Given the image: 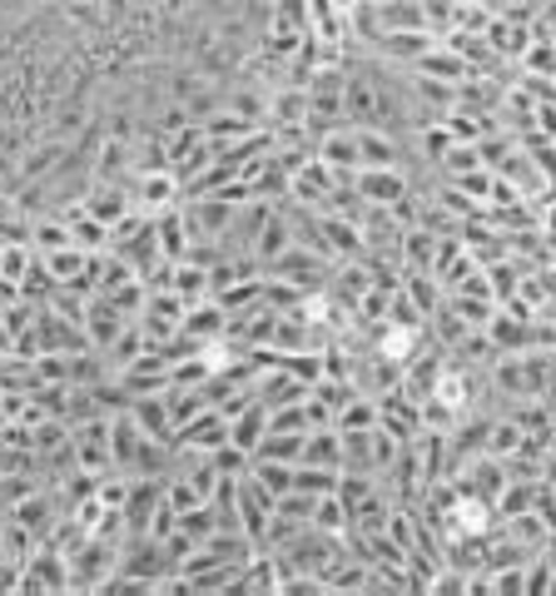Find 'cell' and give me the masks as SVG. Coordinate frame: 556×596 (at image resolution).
I'll list each match as a JSON object with an SVG mask.
<instances>
[{
	"label": "cell",
	"mask_w": 556,
	"mask_h": 596,
	"mask_svg": "<svg viewBox=\"0 0 556 596\" xmlns=\"http://www.w3.org/2000/svg\"><path fill=\"white\" fill-rule=\"evenodd\" d=\"M119 552H125V542H109V537L90 531L76 552H65V566H70V592H100V586L119 572Z\"/></svg>",
	"instance_id": "cell-1"
},
{
	"label": "cell",
	"mask_w": 556,
	"mask_h": 596,
	"mask_svg": "<svg viewBox=\"0 0 556 596\" xmlns=\"http://www.w3.org/2000/svg\"><path fill=\"white\" fill-rule=\"evenodd\" d=\"M264 273L268 279H289L293 289H303V293H323V283H328V273H333V259L303 249V244H289V249L278 254Z\"/></svg>",
	"instance_id": "cell-2"
},
{
	"label": "cell",
	"mask_w": 556,
	"mask_h": 596,
	"mask_svg": "<svg viewBox=\"0 0 556 596\" xmlns=\"http://www.w3.org/2000/svg\"><path fill=\"white\" fill-rule=\"evenodd\" d=\"M184 299L174 289H150L144 299V314H139V328H144V343L150 348H164L179 338V324H184Z\"/></svg>",
	"instance_id": "cell-3"
},
{
	"label": "cell",
	"mask_w": 556,
	"mask_h": 596,
	"mask_svg": "<svg viewBox=\"0 0 556 596\" xmlns=\"http://www.w3.org/2000/svg\"><path fill=\"white\" fill-rule=\"evenodd\" d=\"M70 443H76V457L85 472H109L115 467V453H109V412H90V418H76L70 423Z\"/></svg>",
	"instance_id": "cell-4"
},
{
	"label": "cell",
	"mask_w": 556,
	"mask_h": 596,
	"mask_svg": "<svg viewBox=\"0 0 556 596\" xmlns=\"http://www.w3.org/2000/svg\"><path fill=\"white\" fill-rule=\"evenodd\" d=\"M452 482H457L467 498L497 507V498H502V488H507V463H502V457H493V453H477V457H467V463L457 467Z\"/></svg>",
	"instance_id": "cell-5"
},
{
	"label": "cell",
	"mask_w": 556,
	"mask_h": 596,
	"mask_svg": "<svg viewBox=\"0 0 556 596\" xmlns=\"http://www.w3.org/2000/svg\"><path fill=\"white\" fill-rule=\"evenodd\" d=\"M129 195H135V209L139 214H164V209L179 204L184 185L174 179V170H150V174H135V185H129Z\"/></svg>",
	"instance_id": "cell-6"
},
{
	"label": "cell",
	"mask_w": 556,
	"mask_h": 596,
	"mask_svg": "<svg viewBox=\"0 0 556 596\" xmlns=\"http://www.w3.org/2000/svg\"><path fill=\"white\" fill-rule=\"evenodd\" d=\"M229 443V418L209 402V408H199L184 428H174V447H194V453H215V447Z\"/></svg>",
	"instance_id": "cell-7"
},
{
	"label": "cell",
	"mask_w": 556,
	"mask_h": 596,
	"mask_svg": "<svg viewBox=\"0 0 556 596\" xmlns=\"http://www.w3.org/2000/svg\"><path fill=\"white\" fill-rule=\"evenodd\" d=\"M125 324H129V318L119 314V304L109 299V293H90V304H85V343L95 348V353H109V343L125 334Z\"/></svg>",
	"instance_id": "cell-8"
},
{
	"label": "cell",
	"mask_w": 556,
	"mask_h": 596,
	"mask_svg": "<svg viewBox=\"0 0 556 596\" xmlns=\"http://www.w3.org/2000/svg\"><path fill=\"white\" fill-rule=\"evenodd\" d=\"M432 45H438V40H432L428 31H383L368 55H378V60H387V66H397V70H413L417 60L432 50Z\"/></svg>",
	"instance_id": "cell-9"
},
{
	"label": "cell",
	"mask_w": 556,
	"mask_h": 596,
	"mask_svg": "<svg viewBox=\"0 0 556 596\" xmlns=\"http://www.w3.org/2000/svg\"><path fill=\"white\" fill-rule=\"evenodd\" d=\"M313 154H318L333 174L354 179L358 174V130L354 125H333V130H323L318 140H313Z\"/></svg>",
	"instance_id": "cell-10"
},
{
	"label": "cell",
	"mask_w": 556,
	"mask_h": 596,
	"mask_svg": "<svg viewBox=\"0 0 556 596\" xmlns=\"http://www.w3.org/2000/svg\"><path fill=\"white\" fill-rule=\"evenodd\" d=\"M407 140L387 130H358V170H403Z\"/></svg>",
	"instance_id": "cell-11"
},
{
	"label": "cell",
	"mask_w": 556,
	"mask_h": 596,
	"mask_svg": "<svg viewBox=\"0 0 556 596\" xmlns=\"http://www.w3.org/2000/svg\"><path fill=\"white\" fill-rule=\"evenodd\" d=\"M338 179H343V174H333L328 164L313 154V160L289 179V199H293V204H303V209H323V199L338 189Z\"/></svg>",
	"instance_id": "cell-12"
},
{
	"label": "cell",
	"mask_w": 556,
	"mask_h": 596,
	"mask_svg": "<svg viewBox=\"0 0 556 596\" xmlns=\"http://www.w3.org/2000/svg\"><path fill=\"white\" fill-rule=\"evenodd\" d=\"M354 189L368 199V204H383V209H393L403 195H413V185H407L403 170H358Z\"/></svg>",
	"instance_id": "cell-13"
},
{
	"label": "cell",
	"mask_w": 556,
	"mask_h": 596,
	"mask_svg": "<svg viewBox=\"0 0 556 596\" xmlns=\"http://www.w3.org/2000/svg\"><path fill=\"white\" fill-rule=\"evenodd\" d=\"M224 328H229V314H224V304L219 299H204V304H189L184 308V324H179V334L189 338V343H215V338H224Z\"/></svg>",
	"instance_id": "cell-14"
},
{
	"label": "cell",
	"mask_w": 556,
	"mask_h": 596,
	"mask_svg": "<svg viewBox=\"0 0 556 596\" xmlns=\"http://www.w3.org/2000/svg\"><path fill=\"white\" fill-rule=\"evenodd\" d=\"M139 447H144V433H139V423L129 418V408H125V412H115V418H109V453H115V472L135 477V467H139Z\"/></svg>",
	"instance_id": "cell-15"
},
{
	"label": "cell",
	"mask_w": 556,
	"mask_h": 596,
	"mask_svg": "<svg viewBox=\"0 0 556 596\" xmlns=\"http://www.w3.org/2000/svg\"><path fill=\"white\" fill-rule=\"evenodd\" d=\"M85 209L100 219V224H119V219L135 209V195H129V185H115V179H95L85 195Z\"/></svg>",
	"instance_id": "cell-16"
},
{
	"label": "cell",
	"mask_w": 556,
	"mask_h": 596,
	"mask_svg": "<svg viewBox=\"0 0 556 596\" xmlns=\"http://www.w3.org/2000/svg\"><path fill=\"white\" fill-rule=\"evenodd\" d=\"M154 238H160V259H170V264H179V259H189V224H184V209L174 204V209H164V214H154Z\"/></svg>",
	"instance_id": "cell-17"
},
{
	"label": "cell",
	"mask_w": 556,
	"mask_h": 596,
	"mask_svg": "<svg viewBox=\"0 0 556 596\" xmlns=\"http://www.w3.org/2000/svg\"><path fill=\"white\" fill-rule=\"evenodd\" d=\"M413 75H432V80H448V85H462V80L477 75V70H472L467 60H462L457 50H452V45H442V40H438V45H432V50L413 66Z\"/></svg>",
	"instance_id": "cell-18"
},
{
	"label": "cell",
	"mask_w": 556,
	"mask_h": 596,
	"mask_svg": "<svg viewBox=\"0 0 556 596\" xmlns=\"http://www.w3.org/2000/svg\"><path fill=\"white\" fill-rule=\"evenodd\" d=\"M289 244H293V224H289V214H283V204H278L274 214H268V224L258 229V238H254V249H248V254H254L258 269H268V264L289 249Z\"/></svg>",
	"instance_id": "cell-19"
},
{
	"label": "cell",
	"mask_w": 556,
	"mask_h": 596,
	"mask_svg": "<svg viewBox=\"0 0 556 596\" xmlns=\"http://www.w3.org/2000/svg\"><path fill=\"white\" fill-rule=\"evenodd\" d=\"M129 418L139 423L144 437H160V443H174V423H170V408H164V393H144V398L129 402Z\"/></svg>",
	"instance_id": "cell-20"
},
{
	"label": "cell",
	"mask_w": 556,
	"mask_h": 596,
	"mask_svg": "<svg viewBox=\"0 0 556 596\" xmlns=\"http://www.w3.org/2000/svg\"><path fill=\"white\" fill-rule=\"evenodd\" d=\"M264 433H268V408L264 402H248V408H239L234 418H229V443L234 447H244L248 457H254V447L264 443Z\"/></svg>",
	"instance_id": "cell-21"
},
{
	"label": "cell",
	"mask_w": 556,
	"mask_h": 596,
	"mask_svg": "<svg viewBox=\"0 0 556 596\" xmlns=\"http://www.w3.org/2000/svg\"><path fill=\"white\" fill-rule=\"evenodd\" d=\"M323 238H328V254L333 259H363V229L354 219H338V214H318Z\"/></svg>",
	"instance_id": "cell-22"
},
{
	"label": "cell",
	"mask_w": 556,
	"mask_h": 596,
	"mask_svg": "<svg viewBox=\"0 0 556 596\" xmlns=\"http://www.w3.org/2000/svg\"><path fill=\"white\" fill-rule=\"evenodd\" d=\"M199 130H204V140L215 144V150H224V144L244 140V135H254L258 125H248L244 115H234V109H229V105H219L209 119H199Z\"/></svg>",
	"instance_id": "cell-23"
},
{
	"label": "cell",
	"mask_w": 556,
	"mask_h": 596,
	"mask_svg": "<svg viewBox=\"0 0 556 596\" xmlns=\"http://www.w3.org/2000/svg\"><path fill=\"white\" fill-rule=\"evenodd\" d=\"M299 463L343 472V437H338V428H313V433L303 437V457H299Z\"/></svg>",
	"instance_id": "cell-24"
},
{
	"label": "cell",
	"mask_w": 556,
	"mask_h": 596,
	"mask_svg": "<svg viewBox=\"0 0 556 596\" xmlns=\"http://www.w3.org/2000/svg\"><path fill=\"white\" fill-rule=\"evenodd\" d=\"M70 244H76V229L65 224V214L31 219V249L35 254H55V249H70Z\"/></svg>",
	"instance_id": "cell-25"
},
{
	"label": "cell",
	"mask_w": 556,
	"mask_h": 596,
	"mask_svg": "<svg viewBox=\"0 0 556 596\" xmlns=\"http://www.w3.org/2000/svg\"><path fill=\"white\" fill-rule=\"evenodd\" d=\"M417 5H422V31L432 40H448L462 25V0H417Z\"/></svg>",
	"instance_id": "cell-26"
},
{
	"label": "cell",
	"mask_w": 556,
	"mask_h": 596,
	"mask_svg": "<svg viewBox=\"0 0 556 596\" xmlns=\"http://www.w3.org/2000/svg\"><path fill=\"white\" fill-rule=\"evenodd\" d=\"M268 25L293 35H313V0H274L268 5Z\"/></svg>",
	"instance_id": "cell-27"
},
{
	"label": "cell",
	"mask_w": 556,
	"mask_h": 596,
	"mask_svg": "<svg viewBox=\"0 0 556 596\" xmlns=\"http://www.w3.org/2000/svg\"><path fill=\"white\" fill-rule=\"evenodd\" d=\"M397 254H403V269H432V254H438V234H428L422 224L403 229V244H397Z\"/></svg>",
	"instance_id": "cell-28"
},
{
	"label": "cell",
	"mask_w": 556,
	"mask_h": 596,
	"mask_svg": "<svg viewBox=\"0 0 556 596\" xmlns=\"http://www.w3.org/2000/svg\"><path fill=\"white\" fill-rule=\"evenodd\" d=\"M174 293H179L184 304H204V299H215L209 293V269L194 259H179L174 264Z\"/></svg>",
	"instance_id": "cell-29"
},
{
	"label": "cell",
	"mask_w": 556,
	"mask_h": 596,
	"mask_svg": "<svg viewBox=\"0 0 556 596\" xmlns=\"http://www.w3.org/2000/svg\"><path fill=\"white\" fill-rule=\"evenodd\" d=\"M248 477H254V482L274 502L283 498V492H293V463H268V457H254V463H248Z\"/></svg>",
	"instance_id": "cell-30"
},
{
	"label": "cell",
	"mask_w": 556,
	"mask_h": 596,
	"mask_svg": "<svg viewBox=\"0 0 556 596\" xmlns=\"http://www.w3.org/2000/svg\"><path fill=\"white\" fill-rule=\"evenodd\" d=\"M144 348H150V343H144V328H139V318H129V324H125V334H119L115 343H109V353H105L109 373H125L129 363H135V358L144 353Z\"/></svg>",
	"instance_id": "cell-31"
},
{
	"label": "cell",
	"mask_w": 556,
	"mask_h": 596,
	"mask_svg": "<svg viewBox=\"0 0 556 596\" xmlns=\"http://www.w3.org/2000/svg\"><path fill=\"white\" fill-rule=\"evenodd\" d=\"M333 428L338 433H358V428H378V398H368V393H354V398L338 408V418H333Z\"/></svg>",
	"instance_id": "cell-32"
},
{
	"label": "cell",
	"mask_w": 556,
	"mask_h": 596,
	"mask_svg": "<svg viewBox=\"0 0 556 596\" xmlns=\"http://www.w3.org/2000/svg\"><path fill=\"white\" fill-rule=\"evenodd\" d=\"M164 408H170V423L184 428L199 408H209V398H204V388H184V383H170V388H164Z\"/></svg>",
	"instance_id": "cell-33"
},
{
	"label": "cell",
	"mask_w": 556,
	"mask_h": 596,
	"mask_svg": "<svg viewBox=\"0 0 556 596\" xmlns=\"http://www.w3.org/2000/svg\"><path fill=\"white\" fill-rule=\"evenodd\" d=\"M522 443H526V433H522V428H517L512 418H507V412H497V418H493V428H487V453H493V457H502V463H507V457H512V453H522Z\"/></svg>",
	"instance_id": "cell-34"
},
{
	"label": "cell",
	"mask_w": 556,
	"mask_h": 596,
	"mask_svg": "<svg viewBox=\"0 0 556 596\" xmlns=\"http://www.w3.org/2000/svg\"><path fill=\"white\" fill-rule=\"evenodd\" d=\"M303 437H309V433H274V428H268L264 443L254 447V457H268V463H299V457H303Z\"/></svg>",
	"instance_id": "cell-35"
},
{
	"label": "cell",
	"mask_w": 556,
	"mask_h": 596,
	"mask_svg": "<svg viewBox=\"0 0 556 596\" xmlns=\"http://www.w3.org/2000/svg\"><path fill=\"white\" fill-rule=\"evenodd\" d=\"M55 289H60V283H55V273L45 269V259L35 254V264L25 269V279H21V299H25V304H40L45 308L55 299Z\"/></svg>",
	"instance_id": "cell-36"
},
{
	"label": "cell",
	"mask_w": 556,
	"mask_h": 596,
	"mask_svg": "<svg viewBox=\"0 0 556 596\" xmlns=\"http://www.w3.org/2000/svg\"><path fill=\"white\" fill-rule=\"evenodd\" d=\"M338 477L333 467H313V463H293V488L309 492V498H323V492H338Z\"/></svg>",
	"instance_id": "cell-37"
},
{
	"label": "cell",
	"mask_w": 556,
	"mask_h": 596,
	"mask_svg": "<svg viewBox=\"0 0 556 596\" xmlns=\"http://www.w3.org/2000/svg\"><path fill=\"white\" fill-rule=\"evenodd\" d=\"M179 531L189 537L194 547H204L209 537L219 531V517H215V507L209 502H199V507H189V512H179Z\"/></svg>",
	"instance_id": "cell-38"
},
{
	"label": "cell",
	"mask_w": 556,
	"mask_h": 596,
	"mask_svg": "<svg viewBox=\"0 0 556 596\" xmlns=\"http://www.w3.org/2000/svg\"><path fill=\"white\" fill-rule=\"evenodd\" d=\"M215 299L224 304V314H239V308L258 304V299H264V273H248V279L229 283V289H224V293H215Z\"/></svg>",
	"instance_id": "cell-39"
},
{
	"label": "cell",
	"mask_w": 556,
	"mask_h": 596,
	"mask_svg": "<svg viewBox=\"0 0 556 596\" xmlns=\"http://www.w3.org/2000/svg\"><path fill=\"white\" fill-rule=\"evenodd\" d=\"M309 527H318V531H348V507H343L338 492H323V498L313 502Z\"/></svg>",
	"instance_id": "cell-40"
},
{
	"label": "cell",
	"mask_w": 556,
	"mask_h": 596,
	"mask_svg": "<svg viewBox=\"0 0 556 596\" xmlns=\"http://www.w3.org/2000/svg\"><path fill=\"white\" fill-rule=\"evenodd\" d=\"M517 70L522 75H546V80H556V45L552 40H532L522 50V60H517Z\"/></svg>",
	"instance_id": "cell-41"
},
{
	"label": "cell",
	"mask_w": 556,
	"mask_h": 596,
	"mask_svg": "<svg viewBox=\"0 0 556 596\" xmlns=\"http://www.w3.org/2000/svg\"><path fill=\"white\" fill-rule=\"evenodd\" d=\"M31 264H35L31 244H0V279H5V283H21Z\"/></svg>",
	"instance_id": "cell-42"
},
{
	"label": "cell",
	"mask_w": 556,
	"mask_h": 596,
	"mask_svg": "<svg viewBox=\"0 0 556 596\" xmlns=\"http://www.w3.org/2000/svg\"><path fill=\"white\" fill-rule=\"evenodd\" d=\"M448 304L457 308L472 328H487V318L497 314V299H472V293H448Z\"/></svg>",
	"instance_id": "cell-43"
},
{
	"label": "cell",
	"mask_w": 556,
	"mask_h": 596,
	"mask_svg": "<svg viewBox=\"0 0 556 596\" xmlns=\"http://www.w3.org/2000/svg\"><path fill=\"white\" fill-rule=\"evenodd\" d=\"M209 457H215V467H219V472H224V477H244V472H248V463H254V457H248L244 447H234V443L215 447V453H209Z\"/></svg>",
	"instance_id": "cell-44"
},
{
	"label": "cell",
	"mask_w": 556,
	"mask_h": 596,
	"mask_svg": "<svg viewBox=\"0 0 556 596\" xmlns=\"http://www.w3.org/2000/svg\"><path fill=\"white\" fill-rule=\"evenodd\" d=\"M15 353V334L5 328V318H0V358H11Z\"/></svg>",
	"instance_id": "cell-45"
},
{
	"label": "cell",
	"mask_w": 556,
	"mask_h": 596,
	"mask_svg": "<svg viewBox=\"0 0 556 596\" xmlns=\"http://www.w3.org/2000/svg\"><path fill=\"white\" fill-rule=\"evenodd\" d=\"M254 5H274V0H254Z\"/></svg>",
	"instance_id": "cell-46"
},
{
	"label": "cell",
	"mask_w": 556,
	"mask_h": 596,
	"mask_svg": "<svg viewBox=\"0 0 556 596\" xmlns=\"http://www.w3.org/2000/svg\"><path fill=\"white\" fill-rule=\"evenodd\" d=\"M552 45H556V35H552Z\"/></svg>",
	"instance_id": "cell-47"
}]
</instances>
